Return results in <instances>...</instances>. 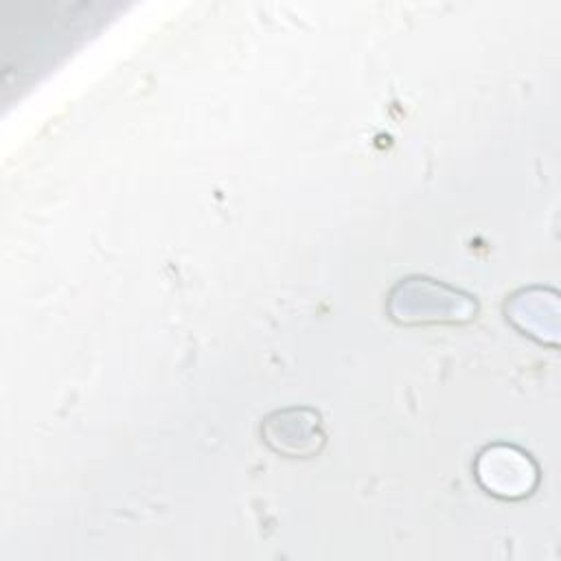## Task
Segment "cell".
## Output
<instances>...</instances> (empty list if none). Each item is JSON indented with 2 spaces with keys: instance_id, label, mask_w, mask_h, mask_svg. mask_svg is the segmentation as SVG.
<instances>
[{
  "instance_id": "obj_1",
  "label": "cell",
  "mask_w": 561,
  "mask_h": 561,
  "mask_svg": "<svg viewBox=\"0 0 561 561\" xmlns=\"http://www.w3.org/2000/svg\"><path fill=\"white\" fill-rule=\"evenodd\" d=\"M480 460L489 462V467L480 465L478 476L484 482V486L495 495L522 497V495H528L537 482L535 465L530 462L528 454L519 449L511 447L508 467H506V447L486 449Z\"/></svg>"
}]
</instances>
